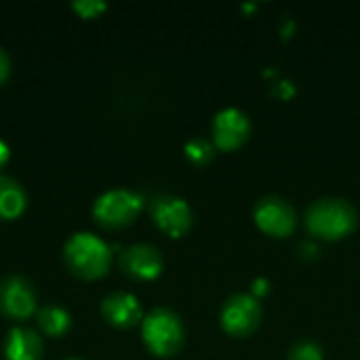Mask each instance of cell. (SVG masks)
Returning <instances> with one entry per match:
<instances>
[{"instance_id": "2e32d148", "label": "cell", "mask_w": 360, "mask_h": 360, "mask_svg": "<svg viewBox=\"0 0 360 360\" xmlns=\"http://www.w3.org/2000/svg\"><path fill=\"white\" fill-rule=\"evenodd\" d=\"M287 360H325V350L314 340H302L289 348Z\"/></svg>"}, {"instance_id": "52a82bcc", "label": "cell", "mask_w": 360, "mask_h": 360, "mask_svg": "<svg viewBox=\"0 0 360 360\" xmlns=\"http://www.w3.org/2000/svg\"><path fill=\"white\" fill-rule=\"evenodd\" d=\"M150 217L154 226L171 238H181L192 228L190 205L173 194H158L150 202Z\"/></svg>"}, {"instance_id": "8992f818", "label": "cell", "mask_w": 360, "mask_h": 360, "mask_svg": "<svg viewBox=\"0 0 360 360\" xmlns=\"http://www.w3.org/2000/svg\"><path fill=\"white\" fill-rule=\"evenodd\" d=\"M253 221L264 234H268L272 238H287L293 234V230L297 226V213H295L293 205H289L285 198L270 194L255 202Z\"/></svg>"}, {"instance_id": "7c38bea8", "label": "cell", "mask_w": 360, "mask_h": 360, "mask_svg": "<svg viewBox=\"0 0 360 360\" xmlns=\"http://www.w3.org/2000/svg\"><path fill=\"white\" fill-rule=\"evenodd\" d=\"M44 344L27 327H13L4 340V360H42Z\"/></svg>"}, {"instance_id": "5bb4252c", "label": "cell", "mask_w": 360, "mask_h": 360, "mask_svg": "<svg viewBox=\"0 0 360 360\" xmlns=\"http://www.w3.org/2000/svg\"><path fill=\"white\" fill-rule=\"evenodd\" d=\"M36 323H38V329L46 335V338H61L70 331V325H72V316L65 308L61 306H55V304H49V306H42L38 312H36Z\"/></svg>"}, {"instance_id": "9c48e42d", "label": "cell", "mask_w": 360, "mask_h": 360, "mask_svg": "<svg viewBox=\"0 0 360 360\" xmlns=\"http://www.w3.org/2000/svg\"><path fill=\"white\" fill-rule=\"evenodd\" d=\"M36 312L34 285L23 276L0 281V314L11 321H27Z\"/></svg>"}, {"instance_id": "8fae6325", "label": "cell", "mask_w": 360, "mask_h": 360, "mask_svg": "<svg viewBox=\"0 0 360 360\" xmlns=\"http://www.w3.org/2000/svg\"><path fill=\"white\" fill-rule=\"evenodd\" d=\"M101 316L116 329H133L143 321L141 304L135 295L116 291L101 302Z\"/></svg>"}, {"instance_id": "d6986e66", "label": "cell", "mask_w": 360, "mask_h": 360, "mask_svg": "<svg viewBox=\"0 0 360 360\" xmlns=\"http://www.w3.org/2000/svg\"><path fill=\"white\" fill-rule=\"evenodd\" d=\"M266 291H268V283H266L264 278H259V281L253 283V293H251V295L257 297V295H264Z\"/></svg>"}, {"instance_id": "6da1fadb", "label": "cell", "mask_w": 360, "mask_h": 360, "mask_svg": "<svg viewBox=\"0 0 360 360\" xmlns=\"http://www.w3.org/2000/svg\"><path fill=\"white\" fill-rule=\"evenodd\" d=\"M310 236L321 240H342L359 228V211L344 198H319L304 213Z\"/></svg>"}, {"instance_id": "e0dca14e", "label": "cell", "mask_w": 360, "mask_h": 360, "mask_svg": "<svg viewBox=\"0 0 360 360\" xmlns=\"http://www.w3.org/2000/svg\"><path fill=\"white\" fill-rule=\"evenodd\" d=\"M72 8L82 19H95L108 8V4L101 2V0H76V2H72Z\"/></svg>"}, {"instance_id": "ba28073f", "label": "cell", "mask_w": 360, "mask_h": 360, "mask_svg": "<svg viewBox=\"0 0 360 360\" xmlns=\"http://www.w3.org/2000/svg\"><path fill=\"white\" fill-rule=\"evenodd\" d=\"M251 135V120L249 116L238 108H226L221 110L211 124V141L221 152H234L240 146L247 143Z\"/></svg>"}, {"instance_id": "ac0fdd59", "label": "cell", "mask_w": 360, "mask_h": 360, "mask_svg": "<svg viewBox=\"0 0 360 360\" xmlns=\"http://www.w3.org/2000/svg\"><path fill=\"white\" fill-rule=\"evenodd\" d=\"M8 74H11V59H8L6 51L0 49V86L4 84V80L8 78Z\"/></svg>"}, {"instance_id": "ffe728a7", "label": "cell", "mask_w": 360, "mask_h": 360, "mask_svg": "<svg viewBox=\"0 0 360 360\" xmlns=\"http://www.w3.org/2000/svg\"><path fill=\"white\" fill-rule=\"evenodd\" d=\"M8 160H11V150H8V146L0 139V169H2Z\"/></svg>"}, {"instance_id": "7a4b0ae2", "label": "cell", "mask_w": 360, "mask_h": 360, "mask_svg": "<svg viewBox=\"0 0 360 360\" xmlns=\"http://www.w3.org/2000/svg\"><path fill=\"white\" fill-rule=\"evenodd\" d=\"M68 270L82 281L103 278L112 266V249L91 232H76L63 247Z\"/></svg>"}, {"instance_id": "30bf717a", "label": "cell", "mask_w": 360, "mask_h": 360, "mask_svg": "<svg viewBox=\"0 0 360 360\" xmlns=\"http://www.w3.org/2000/svg\"><path fill=\"white\" fill-rule=\"evenodd\" d=\"M120 270L133 278V281H139V283H148V281H154L160 276L162 268H165V259H162V253L152 247V245H146V243H139V245H131L127 247L122 253H120Z\"/></svg>"}, {"instance_id": "5b68a950", "label": "cell", "mask_w": 360, "mask_h": 360, "mask_svg": "<svg viewBox=\"0 0 360 360\" xmlns=\"http://www.w3.org/2000/svg\"><path fill=\"white\" fill-rule=\"evenodd\" d=\"M264 310L257 297L251 293L230 295L219 310V325L230 338H249L257 331Z\"/></svg>"}, {"instance_id": "277c9868", "label": "cell", "mask_w": 360, "mask_h": 360, "mask_svg": "<svg viewBox=\"0 0 360 360\" xmlns=\"http://www.w3.org/2000/svg\"><path fill=\"white\" fill-rule=\"evenodd\" d=\"M141 209H143L141 194L133 190L116 188L97 196L93 205V217L105 230H122L137 219Z\"/></svg>"}, {"instance_id": "44dd1931", "label": "cell", "mask_w": 360, "mask_h": 360, "mask_svg": "<svg viewBox=\"0 0 360 360\" xmlns=\"http://www.w3.org/2000/svg\"><path fill=\"white\" fill-rule=\"evenodd\" d=\"M65 360H80V359H65Z\"/></svg>"}, {"instance_id": "4fadbf2b", "label": "cell", "mask_w": 360, "mask_h": 360, "mask_svg": "<svg viewBox=\"0 0 360 360\" xmlns=\"http://www.w3.org/2000/svg\"><path fill=\"white\" fill-rule=\"evenodd\" d=\"M27 207V194L21 184L8 175H0V219L11 221L23 215Z\"/></svg>"}, {"instance_id": "3957f363", "label": "cell", "mask_w": 360, "mask_h": 360, "mask_svg": "<svg viewBox=\"0 0 360 360\" xmlns=\"http://www.w3.org/2000/svg\"><path fill=\"white\" fill-rule=\"evenodd\" d=\"M141 340L154 356L171 359L184 348L186 329L181 319L173 310L154 308L141 321Z\"/></svg>"}, {"instance_id": "9a60e30c", "label": "cell", "mask_w": 360, "mask_h": 360, "mask_svg": "<svg viewBox=\"0 0 360 360\" xmlns=\"http://www.w3.org/2000/svg\"><path fill=\"white\" fill-rule=\"evenodd\" d=\"M217 148L213 146V141L205 139V137H194L186 143V158L196 165V167H205L215 158Z\"/></svg>"}]
</instances>
